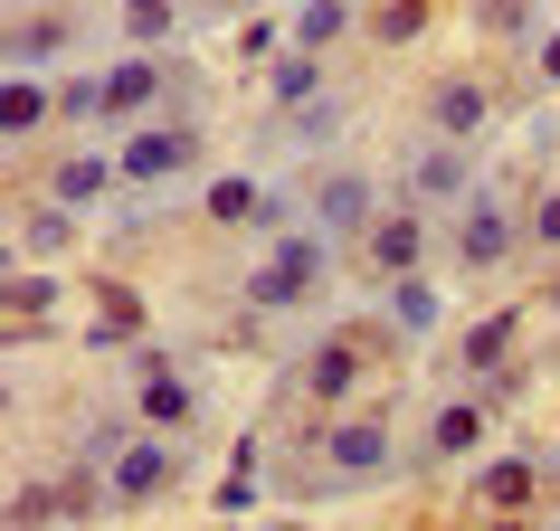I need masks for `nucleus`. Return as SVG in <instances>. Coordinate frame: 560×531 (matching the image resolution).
I'll list each match as a JSON object with an SVG mask.
<instances>
[{
  "label": "nucleus",
  "mask_w": 560,
  "mask_h": 531,
  "mask_svg": "<svg viewBox=\"0 0 560 531\" xmlns=\"http://www.w3.org/2000/svg\"><path fill=\"white\" fill-rule=\"evenodd\" d=\"M324 247H332V237L314 228V219H304V228H276V237H266V266L247 275V314L276 323V314L314 304V295H324Z\"/></svg>",
  "instance_id": "nucleus-2"
},
{
  "label": "nucleus",
  "mask_w": 560,
  "mask_h": 531,
  "mask_svg": "<svg viewBox=\"0 0 560 531\" xmlns=\"http://www.w3.org/2000/svg\"><path fill=\"white\" fill-rule=\"evenodd\" d=\"M115 162H124V190H162V180L200 172V162H209L200 115H152V123H133V133L115 143Z\"/></svg>",
  "instance_id": "nucleus-3"
},
{
  "label": "nucleus",
  "mask_w": 560,
  "mask_h": 531,
  "mask_svg": "<svg viewBox=\"0 0 560 531\" xmlns=\"http://www.w3.org/2000/svg\"><path fill=\"white\" fill-rule=\"evenodd\" d=\"M257 503H266L257 465H229V474H219V494H209V512H257Z\"/></svg>",
  "instance_id": "nucleus-30"
},
{
  "label": "nucleus",
  "mask_w": 560,
  "mask_h": 531,
  "mask_svg": "<svg viewBox=\"0 0 560 531\" xmlns=\"http://www.w3.org/2000/svg\"><path fill=\"white\" fill-rule=\"evenodd\" d=\"M389 342H409V332L389 323H342V332H314V342H304L295 352V370H285V380H295V399H314V409H342V399H352L361 380H371V361L389 352Z\"/></svg>",
  "instance_id": "nucleus-1"
},
{
  "label": "nucleus",
  "mask_w": 560,
  "mask_h": 531,
  "mask_svg": "<svg viewBox=\"0 0 560 531\" xmlns=\"http://www.w3.org/2000/svg\"><path fill=\"white\" fill-rule=\"evenodd\" d=\"M513 332H523V314H513V304H503V314H485V323H466V342H456V380L503 370V361H513Z\"/></svg>",
  "instance_id": "nucleus-18"
},
{
  "label": "nucleus",
  "mask_w": 560,
  "mask_h": 531,
  "mask_svg": "<svg viewBox=\"0 0 560 531\" xmlns=\"http://www.w3.org/2000/svg\"><path fill=\"white\" fill-rule=\"evenodd\" d=\"M304 219H314L332 247H342V237L361 247V237H371V219H381V190H371L361 172H314V180H304Z\"/></svg>",
  "instance_id": "nucleus-7"
},
{
  "label": "nucleus",
  "mask_w": 560,
  "mask_h": 531,
  "mask_svg": "<svg viewBox=\"0 0 560 531\" xmlns=\"http://www.w3.org/2000/svg\"><path fill=\"white\" fill-rule=\"evenodd\" d=\"M105 314H95V352H133V342H143V295H133V285H115V275H105Z\"/></svg>",
  "instance_id": "nucleus-21"
},
{
  "label": "nucleus",
  "mask_w": 560,
  "mask_h": 531,
  "mask_svg": "<svg viewBox=\"0 0 560 531\" xmlns=\"http://www.w3.org/2000/svg\"><path fill=\"white\" fill-rule=\"evenodd\" d=\"M0 304H10V332H30V323H48V304H58V285H48V266H20L10 285H0Z\"/></svg>",
  "instance_id": "nucleus-24"
},
{
  "label": "nucleus",
  "mask_w": 560,
  "mask_h": 531,
  "mask_svg": "<svg viewBox=\"0 0 560 531\" xmlns=\"http://www.w3.org/2000/svg\"><path fill=\"white\" fill-rule=\"evenodd\" d=\"M105 474H115V512H143V503H162L180 484V437L172 427H133Z\"/></svg>",
  "instance_id": "nucleus-4"
},
{
  "label": "nucleus",
  "mask_w": 560,
  "mask_h": 531,
  "mask_svg": "<svg viewBox=\"0 0 560 531\" xmlns=\"http://www.w3.org/2000/svg\"><path fill=\"white\" fill-rule=\"evenodd\" d=\"M67 38H77V20L67 10H38V20H10V67H58Z\"/></svg>",
  "instance_id": "nucleus-20"
},
{
  "label": "nucleus",
  "mask_w": 560,
  "mask_h": 531,
  "mask_svg": "<svg viewBox=\"0 0 560 531\" xmlns=\"http://www.w3.org/2000/svg\"><path fill=\"white\" fill-rule=\"evenodd\" d=\"M237 48H247V58H285L295 30H276V20H237Z\"/></svg>",
  "instance_id": "nucleus-31"
},
{
  "label": "nucleus",
  "mask_w": 560,
  "mask_h": 531,
  "mask_svg": "<svg viewBox=\"0 0 560 531\" xmlns=\"http://www.w3.org/2000/svg\"><path fill=\"white\" fill-rule=\"evenodd\" d=\"M541 76H551V86H560V30L541 38Z\"/></svg>",
  "instance_id": "nucleus-34"
},
{
  "label": "nucleus",
  "mask_w": 560,
  "mask_h": 531,
  "mask_svg": "<svg viewBox=\"0 0 560 531\" xmlns=\"http://www.w3.org/2000/svg\"><path fill=\"white\" fill-rule=\"evenodd\" d=\"M133 417L143 427H172V437L200 427V380H180V361L152 352V342H133Z\"/></svg>",
  "instance_id": "nucleus-5"
},
{
  "label": "nucleus",
  "mask_w": 560,
  "mask_h": 531,
  "mask_svg": "<svg viewBox=\"0 0 560 531\" xmlns=\"http://www.w3.org/2000/svg\"><path fill=\"white\" fill-rule=\"evenodd\" d=\"M67 512V484H20L10 494V531H48Z\"/></svg>",
  "instance_id": "nucleus-27"
},
{
  "label": "nucleus",
  "mask_w": 560,
  "mask_h": 531,
  "mask_svg": "<svg viewBox=\"0 0 560 531\" xmlns=\"http://www.w3.org/2000/svg\"><path fill=\"white\" fill-rule=\"evenodd\" d=\"M513 247H532V228H523V209L513 200H494V190H466L456 200V257L475 266V275H494Z\"/></svg>",
  "instance_id": "nucleus-6"
},
{
  "label": "nucleus",
  "mask_w": 560,
  "mask_h": 531,
  "mask_svg": "<svg viewBox=\"0 0 560 531\" xmlns=\"http://www.w3.org/2000/svg\"><path fill=\"white\" fill-rule=\"evenodd\" d=\"M418 115H428V133H446V143H475V133L494 123V86H485V76H438Z\"/></svg>",
  "instance_id": "nucleus-12"
},
{
  "label": "nucleus",
  "mask_w": 560,
  "mask_h": 531,
  "mask_svg": "<svg viewBox=\"0 0 560 531\" xmlns=\"http://www.w3.org/2000/svg\"><path fill=\"white\" fill-rule=\"evenodd\" d=\"M523 228H532V247H551V257H560V190H541V200L523 209Z\"/></svg>",
  "instance_id": "nucleus-32"
},
{
  "label": "nucleus",
  "mask_w": 560,
  "mask_h": 531,
  "mask_svg": "<svg viewBox=\"0 0 560 531\" xmlns=\"http://www.w3.org/2000/svg\"><path fill=\"white\" fill-rule=\"evenodd\" d=\"M541 484H551L541 456H485V465H475V503H485V512H532Z\"/></svg>",
  "instance_id": "nucleus-14"
},
{
  "label": "nucleus",
  "mask_w": 560,
  "mask_h": 531,
  "mask_svg": "<svg viewBox=\"0 0 560 531\" xmlns=\"http://www.w3.org/2000/svg\"><path fill=\"white\" fill-rule=\"evenodd\" d=\"M485 427H494V399H485V389L438 399L428 437H418V465H466V456H485Z\"/></svg>",
  "instance_id": "nucleus-8"
},
{
  "label": "nucleus",
  "mask_w": 560,
  "mask_h": 531,
  "mask_svg": "<svg viewBox=\"0 0 560 531\" xmlns=\"http://www.w3.org/2000/svg\"><path fill=\"white\" fill-rule=\"evenodd\" d=\"M352 20H361V0H304L295 10V48H332Z\"/></svg>",
  "instance_id": "nucleus-25"
},
{
  "label": "nucleus",
  "mask_w": 560,
  "mask_h": 531,
  "mask_svg": "<svg viewBox=\"0 0 560 531\" xmlns=\"http://www.w3.org/2000/svg\"><path fill=\"white\" fill-rule=\"evenodd\" d=\"M342 105H332V95H314V105H295V115H276V143H332V133H342Z\"/></svg>",
  "instance_id": "nucleus-26"
},
{
  "label": "nucleus",
  "mask_w": 560,
  "mask_h": 531,
  "mask_svg": "<svg viewBox=\"0 0 560 531\" xmlns=\"http://www.w3.org/2000/svg\"><path fill=\"white\" fill-rule=\"evenodd\" d=\"M20 247H30V257H58V247H77V209H67V200L20 209Z\"/></svg>",
  "instance_id": "nucleus-23"
},
{
  "label": "nucleus",
  "mask_w": 560,
  "mask_h": 531,
  "mask_svg": "<svg viewBox=\"0 0 560 531\" xmlns=\"http://www.w3.org/2000/svg\"><path fill=\"white\" fill-rule=\"evenodd\" d=\"M124 180V162L115 152H58V172H48V200H67V209H95L105 190Z\"/></svg>",
  "instance_id": "nucleus-16"
},
{
  "label": "nucleus",
  "mask_w": 560,
  "mask_h": 531,
  "mask_svg": "<svg viewBox=\"0 0 560 531\" xmlns=\"http://www.w3.org/2000/svg\"><path fill=\"white\" fill-rule=\"evenodd\" d=\"M418 257H428V209H418V200L381 209V219H371V237H361V266H371V275H409Z\"/></svg>",
  "instance_id": "nucleus-13"
},
{
  "label": "nucleus",
  "mask_w": 560,
  "mask_h": 531,
  "mask_svg": "<svg viewBox=\"0 0 560 531\" xmlns=\"http://www.w3.org/2000/svg\"><path fill=\"white\" fill-rule=\"evenodd\" d=\"M200 219H209V228H276V219H295V200L266 190L257 172H219L200 190Z\"/></svg>",
  "instance_id": "nucleus-9"
},
{
  "label": "nucleus",
  "mask_w": 560,
  "mask_h": 531,
  "mask_svg": "<svg viewBox=\"0 0 560 531\" xmlns=\"http://www.w3.org/2000/svg\"><path fill=\"white\" fill-rule=\"evenodd\" d=\"M314 456H324L332 484H371V474H389V427L381 417H332Z\"/></svg>",
  "instance_id": "nucleus-10"
},
{
  "label": "nucleus",
  "mask_w": 560,
  "mask_h": 531,
  "mask_svg": "<svg viewBox=\"0 0 560 531\" xmlns=\"http://www.w3.org/2000/svg\"><path fill=\"white\" fill-rule=\"evenodd\" d=\"M324 95V48H285V58H266V105L276 115H295Z\"/></svg>",
  "instance_id": "nucleus-19"
},
{
  "label": "nucleus",
  "mask_w": 560,
  "mask_h": 531,
  "mask_svg": "<svg viewBox=\"0 0 560 531\" xmlns=\"http://www.w3.org/2000/svg\"><path fill=\"white\" fill-rule=\"evenodd\" d=\"M418 30H428V0H389L381 20H371V38H381V48H409Z\"/></svg>",
  "instance_id": "nucleus-28"
},
{
  "label": "nucleus",
  "mask_w": 560,
  "mask_h": 531,
  "mask_svg": "<svg viewBox=\"0 0 560 531\" xmlns=\"http://www.w3.org/2000/svg\"><path fill=\"white\" fill-rule=\"evenodd\" d=\"M115 20L133 48H172L180 38V0H115Z\"/></svg>",
  "instance_id": "nucleus-22"
},
{
  "label": "nucleus",
  "mask_w": 560,
  "mask_h": 531,
  "mask_svg": "<svg viewBox=\"0 0 560 531\" xmlns=\"http://www.w3.org/2000/svg\"><path fill=\"white\" fill-rule=\"evenodd\" d=\"M475 30L485 38H532V0H475Z\"/></svg>",
  "instance_id": "nucleus-29"
},
{
  "label": "nucleus",
  "mask_w": 560,
  "mask_h": 531,
  "mask_svg": "<svg viewBox=\"0 0 560 531\" xmlns=\"http://www.w3.org/2000/svg\"><path fill=\"white\" fill-rule=\"evenodd\" d=\"M48 115H58V86H48L38 67H10V76H0V133H10V143H30Z\"/></svg>",
  "instance_id": "nucleus-15"
},
{
  "label": "nucleus",
  "mask_w": 560,
  "mask_h": 531,
  "mask_svg": "<svg viewBox=\"0 0 560 531\" xmlns=\"http://www.w3.org/2000/svg\"><path fill=\"white\" fill-rule=\"evenodd\" d=\"M475 190V152L466 143H428V152H409V180H399V200H418V209H446V200H466Z\"/></svg>",
  "instance_id": "nucleus-11"
},
{
  "label": "nucleus",
  "mask_w": 560,
  "mask_h": 531,
  "mask_svg": "<svg viewBox=\"0 0 560 531\" xmlns=\"http://www.w3.org/2000/svg\"><path fill=\"white\" fill-rule=\"evenodd\" d=\"M58 115H105V76H67V86H58Z\"/></svg>",
  "instance_id": "nucleus-33"
},
{
  "label": "nucleus",
  "mask_w": 560,
  "mask_h": 531,
  "mask_svg": "<svg viewBox=\"0 0 560 531\" xmlns=\"http://www.w3.org/2000/svg\"><path fill=\"white\" fill-rule=\"evenodd\" d=\"M381 314H389V323H399V332H409V342H428V332L446 323V304H438V285H428V275H418V266H409V275H381Z\"/></svg>",
  "instance_id": "nucleus-17"
},
{
  "label": "nucleus",
  "mask_w": 560,
  "mask_h": 531,
  "mask_svg": "<svg viewBox=\"0 0 560 531\" xmlns=\"http://www.w3.org/2000/svg\"><path fill=\"white\" fill-rule=\"evenodd\" d=\"M541 465H551V512H560V456H541Z\"/></svg>",
  "instance_id": "nucleus-35"
}]
</instances>
